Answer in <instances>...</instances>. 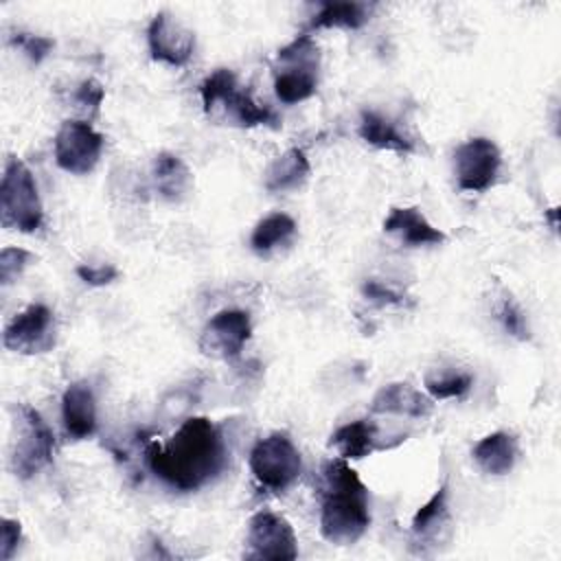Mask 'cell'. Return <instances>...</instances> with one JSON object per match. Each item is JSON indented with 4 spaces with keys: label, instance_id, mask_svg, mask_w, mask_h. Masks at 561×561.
I'll list each match as a JSON object with an SVG mask.
<instances>
[{
    "label": "cell",
    "instance_id": "obj_1",
    "mask_svg": "<svg viewBox=\"0 0 561 561\" xmlns=\"http://www.w3.org/2000/svg\"><path fill=\"white\" fill-rule=\"evenodd\" d=\"M145 462L156 478L175 491H197L226 467V440L221 427L206 416L186 419L167 443L151 440Z\"/></svg>",
    "mask_w": 561,
    "mask_h": 561
},
{
    "label": "cell",
    "instance_id": "obj_2",
    "mask_svg": "<svg viewBox=\"0 0 561 561\" xmlns=\"http://www.w3.org/2000/svg\"><path fill=\"white\" fill-rule=\"evenodd\" d=\"M320 473V533L337 546L355 543L370 526L368 489L348 460L340 456L329 458Z\"/></svg>",
    "mask_w": 561,
    "mask_h": 561
},
{
    "label": "cell",
    "instance_id": "obj_3",
    "mask_svg": "<svg viewBox=\"0 0 561 561\" xmlns=\"http://www.w3.org/2000/svg\"><path fill=\"white\" fill-rule=\"evenodd\" d=\"M202 105L208 118L230 123L237 127H278V116L267 105L252 99L248 90H241L237 77L228 68H217L199 85Z\"/></svg>",
    "mask_w": 561,
    "mask_h": 561
},
{
    "label": "cell",
    "instance_id": "obj_4",
    "mask_svg": "<svg viewBox=\"0 0 561 561\" xmlns=\"http://www.w3.org/2000/svg\"><path fill=\"white\" fill-rule=\"evenodd\" d=\"M320 48L309 33H300L276 53L274 92L280 103L294 105L316 94Z\"/></svg>",
    "mask_w": 561,
    "mask_h": 561
},
{
    "label": "cell",
    "instance_id": "obj_5",
    "mask_svg": "<svg viewBox=\"0 0 561 561\" xmlns=\"http://www.w3.org/2000/svg\"><path fill=\"white\" fill-rule=\"evenodd\" d=\"M0 221L18 232H35L44 221V206L31 169L11 156L4 164L0 184Z\"/></svg>",
    "mask_w": 561,
    "mask_h": 561
},
{
    "label": "cell",
    "instance_id": "obj_6",
    "mask_svg": "<svg viewBox=\"0 0 561 561\" xmlns=\"http://www.w3.org/2000/svg\"><path fill=\"white\" fill-rule=\"evenodd\" d=\"M254 480L272 491L285 493L302 473V458L287 432H272L254 443L248 458Z\"/></svg>",
    "mask_w": 561,
    "mask_h": 561
},
{
    "label": "cell",
    "instance_id": "obj_7",
    "mask_svg": "<svg viewBox=\"0 0 561 561\" xmlns=\"http://www.w3.org/2000/svg\"><path fill=\"white\" fill-rule=\"evenodd\" d=\"M55 436L39 412L31 405H18V438L11 451L13 473L22 480L33 478L53 462Z\"/></svg>",
    "mask_w": 561,
    "mask_h": 561
},
{
    "label": "cell",
    "instance_id": "obj_8",
    "mask_svg": "<svg viewBox=\"0 0 561 561\" xmlns=\"http://www.w3.org/2000/svg\"><path fill=\"white\" fill-rule=\"evenodd\" d=\"M502 153L500 147L484 136L465 140L454 151V175L460 191L484 193L500 175Z\"/></svg>",
    "mask_w": 561,
    "mask_h": 561
},
{
    "label": "cell",
    "instance_id": "obj_9",
    "mask_svg": "<svg viewBox=\"0 0 561 561\" xmlns=\"http://www.w3.org/2000/svg\"><path fill=\"white\" fill-rule=\"evenodd\" d=\"M53 145L55 162L61 171L72 175H85L96 167L105 140L88 121L68 118L59 125Z\"/></svg>",
    "mask_w": 561,
    "mask_h": 561
},
{
    "label": "cell",
    "instance_id": "obj_10",
    "mask_svg": "<svg viewBox=\"0 0 561 561\" xmlns=\"http://www.w3.org/2000/svg\"><path fill=\"white\" fill-rule=\"evenodd\" d=\"M245 559L291 561L298 557V539L291 524L272 511H259L248 522Z\"/></svg>",
    "mask_w": 561,
    "mask_h": 561
},
{
    "label": "cell",
    "instance_id": "obj_11",
    "mask_svg": "<svg viewBox=\"0 0 561 561\" xmlns=\"http://www.w3.org/2000/svg\"><path fill=\"white\" fill-rule=\"evenodd\" d=\"M4 348L20 355H42L55 346V316L42 305L33 302L11 318L2 331Z\"/></svg>",
    "mask_w": 561,
    "mask_h": 561
},
{
    "label": "cell",
    "instance_id": "obj_12",
    "mask_svg": "<svg viewBox=\"0 0 561 561\" xmlns=\"http://www.w3.org/2000/svg\"><path fill=\"white\" fill-rule=\"evenodd\" d=\"M252 335L250 313L243 309L217 311L202 329L199 351L213 359H234Z\"/></svg>",
    "mask_w": 561,
    "mask_h": 561
},
{
    "label": "cell",
    "instance_id": "obj_13",
    "mask_svg": "<svg viewBox=\"0 0 561 561\" xmlns=\"http://www.w3.org/2000/svg\"><path fill=\"white\" fill-rule=\"evenodd\" d=\"M147 48L153 61L182 68L195 50V33L167 11L151 18L147 26Z\"/></svg>",
    "mask_w": 561,
    "mask_h": 561
},
{
    "label": "cell",
    "instance_id": "obj_14",
    "mask_svg": "<svg viewBox=\"0 0 561 561\" xmlns=\"http://www.w3.org/2000/svg\"><path fill=\"white\" fill-rule=\"evenodd\" d=\"M383 232L394 237L405 248L440 245L447 241V234L432 226L427 217L416 206H394L383 219Z\"/></svg>",
    "mask_w": 561,
    "mask_h": 561
},
{
    "label": "cell",
    "instance_id": "obj_15",
    "mask_svg": "<svg viewBox=\"0 0 561 561\" xmlns=\"http://www.w3.org/2000/svg\"><path fill=\"white\" fill-rule=\"evenodd\" d=\"M61 421L72 440L90 438L96 432V399L90 381H75L64 390Z\"/></svg>",
    "mask_w": 561,
    "mask_h": 561
},
{
    "label": "cell",
    "instance_id": "obj_16",
    "mask_svg": "<svg viewBox=\"0 0 561 561\" xmlns=\"http://www.w3.org/2000/svg\"><path fill=\"white\" fill-rule=\"evenodd\" d=\"M434 410V399L405 381H394L377 390L370 401V414H399L410 419H425Z\"/></svg>",
    "mask_w": 561,
    "mask_h": 561
},
{
    "label": "cell",
    "instance_id": "obj_17",
    "mask_svg": "<svg viewBox=\"0 0 561 561\" xmlns=\"http://www.w3.org/2000/svg\"><path fill=\"white\" fill-rule=\"evenodd\" d=\"M151 182H153V191L167 199V202H184L191 191H193V173L186 167V162L169 151H160L153 158V167H151Z\"/></svg>",
    "mask_w": 561,
    "mask_h": 561
},
{
    "label": "cell",
    "instance_id": "obj_18",
    "mask_svg": "<svg viewBox=\"0 0 561 561\" xmlns=\"http://www.w3.org/2000/svg\"><path fill=\"white\" fill-rule=\"evenodd\" d=\"M451 524V513H449V482L445 480L434 495L419 506L410 522V535L414 546H427L436 541V537L447 530Z\"/></svg>",
    "mask_w": 561,
    "mask_h": 561
},
{
    "label": "cell",
    "instance_id": "obj_19",
    "mask_svg": "<svg viewBox=\"0 0 561 561\" xmlns=\"http://www.w3.org/2000/svg\"><path fill=\"white\" fill-rule=\"evenodd\" d=\"M329 447H333L344 460H362L377 449H386L379 436V427L370 419H357L340 425L331 434Z\"/></svg>",
    "mask_w": 561,
    "mask_h": 561
},
{
    "label": "cell",
    "instance_id": "obj_20",
    "mask_svg": "<svg viewBox=\"0 0 561 561\" xmlns=\"http://www.w3.org/2000/svg\"><path fill=\"white\" fill-rule=\"evenodd\" d=\"M517 454L519 447L515 434L504 430L482 436L471 449L476 465L489 476H506L515 467Z\"/></svg>",
    "mask_w": 561,
    "mask_h": 561
},
{
    "label": "cell",
    "instance_id": "obj_21",
    "mask_svg": "<svg viewBox=\"0 0 561 561\" xmlns=\"http://www.w3.org/2000/svg\"><path fill=\"white\" fill-rule=\"evenodd\" d=\"M357 131L364 142H368L370 147H377V149L394 151L401 156L412 153L416 149L414 140L408 134H403L392 118H388L379 112H373V110L362 112Z\"/></svg>",
    "mask_w": 561,
    "mask_h": 561
},
{
    "label": "cell",
    "instance_id": "obj_22",
    "mask_svg": "<svg viewBox=\"0 0 561 561\" xmlns=\"http://www.w3.org/2000/svg\"><path fill=\"white\" fill-rule=\"evenodd\" d=\"M309 173H311V164H309L307 153L298 147H291L272 160V164L265 171L263 186L270 193L294 191L307 182Z\"/></svg>",
    "mask_w": 561,
    "mask_h": 561
},
{
    "label": "cell",
    "instance_id": "obj_23",
    "mask_svg": "<svg viewBox=\"0 0 561 561\" xmlns=\"http://www.w3.org/2000/svg\"><path fill=\"white\" fill-rule=\"evenodd\" d=\"M373 4L366 2H322L316 15L309 20L307 31L318 28H346L357 31L370 20Z\"/></svg>",
    "mask_w": 561,
    "mask_h": 561
},
{
    "label": "cell",
    "instance_id": "obj_24",
    "mask_svg": "<svg viewBox=\"0 0 561 561\" xmlns=\"http://www.w3.org/2000/svg\"><path fill=\"white\" fill-rule=\"evenodd\" d=\"M296 234V221L287 213H272L263 217L252 234H250V248L256 254H267L278 245H285Z\"/></svg>",
    "mask_w": 561,
    "mask_h": 561
},
{
    "label": "cell",
    "instance_id": "obj_25",
    "mask_svg": "<svg viewBox=\"0 0 561 561\" xmlns=\"http://www.w3.org/2000/svg\"><path fill=\"white\" fill-rule=\"evenodd\" d=\"M473 386V375L465 370L438 373L425 377V390L434 401L438 399H462Z\"/></svg>",
    "mask_w": 561,
    "mask_h": 561
},
{
    "label": "cell",
    "instance_id": "obj_26",
    "mask_svg": "<svg viewBox=\"0 0 561 561\" xmlns=\"http://www.w3.org/2000/svg\"><path fill=\"white\" fill-rule=\"evenodd\" d=\"M35 259L33 252L24 250V248H2L0 252V283L2 285H11Z\"/></svg>",
    "mask_w": 561,
    "mask_h": 561
},
{
    "label": "cell",
    "instance_id": "obj_27",
    "mask_svg": "<svg viewBox=\"0 0 561 561\" xmlns=\"http://www.w3.org/2000/svg\"><path fill=\"white\" fill-rule=\"evenodd\" d=\"M11 44L18 46L31 59V64H42L55 46V42L46 35H33V33H22V31L11 35Z\"/></svg>",
    "mask_w": 561,
    "mask_h": 561
},
{
    "label": "cell",
    "instance_id": "obj_28",
    "mask_svg": "<svg viewBox=\"0 0 561 561\" xmlns=\"http://www.w3.org/2000/svg\"><path fill=\"white\" fill-rule=\"evenodd\" d=\"M500 320H502V327L508 335H513L517 340H530V329H528L526 316H524V311L519 309V305L515 300H511V298L502 300Z\"/></svg>",
    "mask_w": 561,
    "mask_h": 561
},
{
    "label": "cell",
    "instance_id": "obj_29",
    "mask_svg": "<svg viewBox=\"0 0 561 561\" xmlns=\"http://www.w3.org/2000/svg\"><path fill=\"white\" fill-rule=\"evenodd\" d=\"M103 96H105L103 85H101L96 79H85V81L79 83V88H77V92H75V103H77L81 110H85V112H90V114H96L99 107H101V103H103Z\"/></svg>",
    "mask_w": 561,
    "mask_h": 561
},
{
    "label": "cell",
    "instance_id": "obj_30",
    "mask_svg": "<svg viewBox=\"0 0 561 561\" xmlns=\"http://www.w3.org/2000/svg\"><path fill=\"white\" fill-rule=\"evenodd\" d=\"M22 539V524L11 517H2L0 524V561H9Z\"/></svg>",
    "mask_w": 561,
    "mask_h": 561
},
{
    "label": "cell",
    "instance_id": "obj_31",
    "mask_svg": "<svg viewBox=\"0 0 561 561\" xmlns=\"http://www.w3.org/2000/svg\"><path fill=\"white\" fill-rule=\"evenodd\" d=\"M77 276L85 285L103 287V285H110L112 280H116L118 270L114 265H110V263H103V265H79L77 267Z\"/></svg>",
    "mask_w": 561,
    "mask_h": 561
},
{
    "label": "cell",
    "instance_id": "obj_32",
    "mask_svg": "<svg viewBox=\"0 0 561 561\" xmlns=\"http://www.w3.org/2000/svg\"><path fill=\"white\" fill-rule=\"evenodd\" d=\"M362 294L377 305H403L405 302V296L401 291H397L379 280H366L362 285Z\"/></svg>",
    "mask_w": 561,
    "mask_h": 561
}]
</instances>
